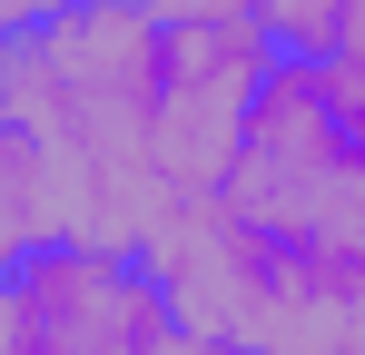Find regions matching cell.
<instances>
[{"instance_id": "4", "label": "cell", "mask_w": 365, "mask_h": 355, "mask_svg": "<svg viewBox=\"0 0 365 355\" xmlns=\"http://www.w3.org/2000/svg\"><path fill=\"white\" fill-rule=\"evenodd\" d=\"M0 326L20 355H168L178 306L148 277V257L119 247H50L20 277H0Z\"/></svg>"}, {"instance_id": "1", "label": "cell", "mask_w": 365, "mask_h": 355, "mask_svg": "<svg viewBox=\"0 0 365 355\" xmlns=\"http://www.w3.org/2000/svg\"><path fill=\"white\" fill-rule=\"evenodd\" d=\"M168 30L128 0H79L60 20L0 40V118H20L69 178L79 247L148 257L187 207L148 168V109H158Z\"/></svg>"}, {"instance_id": "2", "label": "cell", "mask_w": 365, "mask_h": 355, "mask_svg": "<svg viewBox=\"0 0 365 355\" xmlns=\"http://www.w3.org/2000/svg\"><path fill=\"white\" fill-rule=\"evenodd\" d=\"M217 207L287 247H365V138L336 118L326 59H277Z\"/></svg>"}, {"instance_id": "7", "label": "cell", "mask_w": 365, "mask_h": 355, "mask_svg": "<svg viewBox=\"0 0 365 355\" xmlns=\"http://www.w3.org/2000/svg\"><path fill=\"white\" fill-rule=\"evenodd\" d=\"M128 10H148L158 30H207V20H247V0H128Z\"/></svg>"}, {"instance_id": "8", "label": "cell", "mask_w": 365, "mask_h": 355, "mask_svg": "<svg viewBox=\"0 0 365 355\" xmlns=\"http://www.w3.org/2000/svg\"><path fill=\"white\" fill-rule=\"evenodd\" d=\"M60 10H79V0H0V40H20V30H40Z\"/></svg>"}, {"instance_id": "3", "label": "cell", "mask_w": 365, "mask_h": 355, "mask_svg": "<svg viewBox=\"0 0 365 355\" xmlns=\"http://www.w3.org/2000/svg\"><path fill=\"white\" fill-rule=\"evenodd\" d=\"M267 30L257 20H207V30H168V59H158V109H148V168L178 207H207L227 168L247 148V109L267 89Z\"/></svg>"}, {"instance_id": "10", "label": "cell", "mask_w": 365, "mask_h": 355, "mask_svg": "<svg viewBox=\"0 0 365 355\" xmlns=\"http://www.w3.org/2000/svg\"><path fill=\"white\" fill-rule=\"evenodd\" d=\"M168 355H227V346H197V336H178V346H168Z\"/></svg>"}, {"instance_id": "5", "label": "cell", "mask_w": 365, "mask_h": 355, "mask_svg": "<svg viewBox=\"0 0 365 355\" xmlns=\"http://www.w3.org/2000/svg\"><path fill=\"white\" fill-rule=\"evenodd\" d=\"M69 237H79V207H69L60 158H50L20 118H0V277H20L30 257H50Z\"/></svg>"}, {"instance_id": "9", "label": "cell", "mask_w": 365, "mask_h": 355, "mask_svg": "<svg viewBox=\"0 0 365 355\" xmlns=\"http://www.w3.org/2000/svg\"><path fill=\"white\" fill-rule=\"evenodd\" d=\"M326 59H346V69L365 79V0H346V30H336V50H326Z\"/></svg>"}, {"instance_id": "6", "label": "cell", "mask_w": 365, "mask_h": 355, "mask_svg": "<svg viewBox=\"0 0 365 355\" xmlns=\"http://www.w3.org/2000/svg\"><path fill=\"white\" fill-rule=\"evenodd\" d=\"M247 20L267 30L277 59H326L336 30H346V0H247Z\"/></svg>"}]
</instances>
